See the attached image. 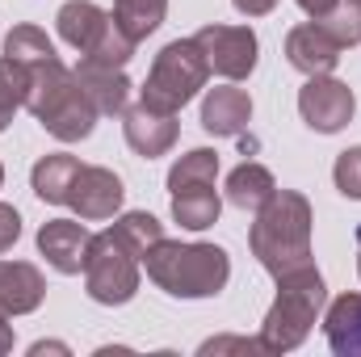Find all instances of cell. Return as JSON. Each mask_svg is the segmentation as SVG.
Masks as SVG:
<instances>
[{
	"label": "cell",
	"mask_w": 361,
	"mask_h": 357,
	"mask_svg": "<svg viewBox=\"0 0 361 357\" xmlns=\"http://www.w3.org/2000/svg\"><path fill=\"white\" fill-rule=\"evenodd\" d=\"M76 80L80 89L97 105V114H126V101H130V80L122 68H109V63H97V59H80L76 68Z\"/></svg>",
	"instance_id": "obj_17"
},
{
	"label": "cell",
	"mask_w": 361,
	"mask_h": 357,
	"mask_svg": "<svg viewBox=\"0 0 361 357\" xmlns=\"http://www.w3.org/2000/svg\"><path fill=\"white\" fill-rule=\"evenodd\" d=\"M345 4H349V8L357 13V21H361V0H345Z\"/></svg>",
	"instance_id": "obj_28"
},
{
	"label": "cell",
	"mask_w": 361,
	"mask_h": 357,
	"mask_svg": "<svg viewBox=\"0 0 361 357\" xmlns=\"http://www.w3.org/2000/svg\"><path fill=\"white\" fill-rule=\"evenodd\" d=\"M328 290L315 265L290 269L277 277V298H273L269 315L261 324V345L265 353H290L307 341V332L315 328V315L324 307Z\"/></svg>",
	"instance_id": "obj_5"
},
{
	"label": "cell",
	"mask_w": 361,
	"mask_h": 357,
	"mask_svg": "<svg viewBox=\"0 0 361 357\" xmlns=\"http://www.w3.org/2000/svg\"><path fill=\"white\" fill-rule=\"evenodd\" d=\"M353 109H357V97L336 76H307V85L298 89V114L319 135L345 131L353 122Z\"/></svg>",
	"instance_id": "obj_11"
},
{
	"label": "cell",
	"mask_w": 361,
	"mask_h": 357,
	"mask_svg": "<svg viewBox=\"0 0 361 357\" xmlns=\"http://www.w3.org/2000/svg\"><path fill=\"white\" fill-rule=\"evenodd\" d=\"M206 76H210V63H206L202 47L193 38H177L156 55V63L147 72V85H143V105L177 114L180 105H189L197 97Z\"/></svg>",
	"instance_id": "obj_9"
},
{
	"label": "cell",
	"mask_w": 361,
	"mask_h": 357,
	"mask_svg": "<svg viewBox=\"0 0 361 357\" xmlns=\"http://www.w3.org/2000/svg\"><path fill=\"white\" fill-rule=\"evenodd\" d=\"M336 4H341V0H298V8H302L307 17H328Z\"/></svg>",
	"instance_id": "obj_27"
},
{
	"label": "cell",
	"mask_w": 361,
	"mask_h": 357,
	"mask_svg": "<svg viewBox=\"0 0 361 357\" xmlns=\"http://www.w3.org/2000/svg\"><path fill=\"white\" fill-rule=\"evenodd\" d=\"M214 173H219V156L210 147H193L185 152L177 164L169 169V198H173V219L189 231H206L219 223V189H214Z\"/></svg>",
	"instance_id": "obj_8"
},
{
	"label": "cell",
	"mask_w": 361,
	"mask_h": 357,
	"mask_svg": "<svg viewBox=\"0 0 361 357\" xmlns=\"http://www.w3.org/2000/svg\"><path fill=\"white\" fill-rule=\"evenodd\" d=\"M273 189H277V181L265 164H240V169H231V177H227V202L235 206V210H261L265 202L273 198Z\"/></svg>",
	"instance_id": "obj_20"
},
{
	"label": "cell",
	"mask_w": 361,
	"mask_h": 357,
	"mask_svg": "<svg viewBox=\"0 0 361 357\" xmlns=\"http://www.w3.org/2000/svg\"><path fill=\"white\" fill-rule=\"evenodd\" d=\"M210 353H265V345H261V337L257 341H248V337H214V341L202 345V357Z\"/></svg>",
	"instance_id": "obj_24"
},
{
	"label": "cell",
	"mask_w": 361,
	"mask_h": 357,
	"mask_svg": "<svg viewBox=\"0 0 361 357\" xmlns=\"http://www.w3.org/2000/svg\"><path fill=\"white\" fill-rule=\"evenodd\" d=\"M59 38L80 51V59H97L109 68H126L135 55V38L118 25L114 13H105L92 0H68L59 8Z\"/></svg>",
	"instance_id": "obj_7"
},
{
	"label": "cell",
	"mask_w": 361,
	"mask_h": 357,
	"mask_svg": "<svg viewBox=\"0 0 361 357\" xmlns=\"http://www.w3.org/2000/svg\"><path fill=\"white\" fill-rule=\"evenodd\" d=\"M21 105H25V80L8 59H0V131L13 122V114Z\"/></svg>",
	"instance_id": "obj_22"
},
{
	"label": "cell",
	"mask_w": 361,
	"mask_h": 357,
	"mask_svg": "<svg viewBox=\"0 0 361 357\" xmlns=\"http://www.w3.org/2000/svg\"><path fill=\"white\" fill-rule=\"evenodd\" d=\"M248 244L273 277L311 265V202L298 189H273V198L257 210Z\"/></svg>",
	"instance_id": "obj_3"
},
{
	"label": "cell",
	"mask_w": 361,
	"mask_h": 357,
	"mask_svg": "<svg viewBox=\"0 0 361 357\" xmlns=\"http://www.w3.org/2000/svg\"><path fill=\"white\" fill-rule=\"evenodd\" d=\"M143 269L173 298H214L231 277V257L219 244L156 240L143 253Z\"/></svg>",
	"instance_id": "obj_4"
},
{
	"label": "cell",
	"mask_w": 361,
	"mask_h": 357,
	"mask_svg": "<svg viewBox=\"0 0 361 357\" xmlns=\"http://www.w3.org/2000/svg\"><path fill=\"white\" fill-rule=\"evenodd\" d=\"M89 244H92V231L80 219H51L38 231V253L47 257V265L55 269V273H63V277L85 273Z\"/></svg>",
	"instance_id": "obj_13"
},
{
	"label": "cell",
	"mask_w": 361,
	"mask_h": 357,
	"mask_svg": "<svg viewBox=\"0 0 361 357\" xmlns=\"http://www.w3.org/2000/svg\"><path fill=\"white\" fill-rule=\"evenodd\" d=\"M332 181H336V189H341L349 202H361V147H349V152L336 156Z\"/></svg>",
	"instance_id": "obj_23"
},
{
	"label": "cell",
	"mask_w": 361,
	"mask_h": 357,
	"mask_svg": "<svg viewBox=\"0 0 361 357\" xmlns=\"http://www.w3.org/2000/svg\"><path fill=\"white\" fill-rule=\"evenodd\" d=\"M0 185H4V169H0Z\"/></svg>",
	"instance_id": "obj_30"
},
{
	"label": "cell",
	"mask_w": 361,
	"mask_h": 357,
	"mask_svg": "<svg viewBox=\"0 0 361 357\" xmlns=\"http://www.w3.org/2000/svg\"><path fill=\"white\" fill-rule=\"evenodd\" d=\"M17 236H21V214H17L13 206H4V202H0V253H4V248H13V244H17Z\"/></svg>",
	"instance_id": "obj_25"
},
{
	"label": "cell",
	"mask_w": 361,
	"mask_h": 357,
	"mask_svg": "<svg viewBox=\"0 0 361 357\" xmlns=\"http://www.w3.org/2000/svg\"><path fill=\"white\" fill-rule=\"evenodd\" d=\"M47 298V282L30 261H0V320L30 315Z\"/></svg>",
	"instance_id": "obj_15"
},
{
	"label": "cell",
	"mask_w": 361,
	"mask_h": 357,
	"mask_svg": "<svg viewBox=\"0 0 361 357\" xmlns=\"http://www.w3.org/2000/svg\"><path fill=\"white\" fill-rule=\"evenodd\" d=\"M76 173H80V160L55 152V156H42V160L34 164L30 185H34V193H38L42 202H51V206H68V193H72Z\"/></svg>",
	"instance_id": "obj_19"
},
{
	"label": "cell",
	"mask_w": 361,
	"mask_h": 357,
	"mask_svg": "<svg viewBox=\"0 0 361 357\" xmlns=\"http://www.w3.org/2000/svg\"><path fill=\"white\" fill-rule=\"evenodd\" d=\"M122 181L114 177L109 169L101 164H80V173L72 181V193H68V206L85 219V223H101V219H114L122 210Z\"/></svg>",
	"instance_id": "obj_12"
},
{
	"label": "cell",
	"mask_w": 361,
	"mask_h": 357,
	"mask_svg": "<svg viewBox=\"0 0 361 357\" xmlns=\"http://www.w3.org/2000/svg\"><path fill=\"white\" fill-rule=\"evenodd\" d=\"M164 240V223L147 210L122 214L109 231L92 236L89 257H85V290L101 307H122L139 290V265L143 253Z\"/></svg>",
	"instance_id": "obj_2"
},
{
	"label": "cell",
	"mask_w": 361,
	"mask_h": 357,
	"mask_svg": "<svg viewBox=\"0 0 361 357\" xmlns=\"http://www.w3.org/2000/svg\"><path fill=\"white\" fill-rule=\"evenodd\" d=\"M328 349L336 357H361V294H341L324 320Z\"/></svg>",
	"instance_id": "obj_18"
},
{
	"label": "cell",
	"mask_w": 361,
	"mask_h": 357,
	"mask_svg": "<svg viewBox=\"0 0 361 357\" xmlns=\"http://www.w3.org/2000/svg\"><path fill=\"white\" fill-rule=\"evenodd\" d=\"M164 13H169V0H114V17L135 42L156 34L164 25Z\"/></svg>",
	"instance_id": "obj_21"
},
{
	"label": "cell",
	"mask_w": 361,
	"mask_h": 357,
	"mask_svg": "<svg viewBox=\"0 0 361 357\" xmlns=\"http://www.w3.org/2000/svg\"><path fill=\"white\" fill-rule=\"evenodd\" d=\"M357 273H361V227H357Z\"/></svg>",
	"instance_id": "obj_29"
},
{
	"label": "cell",
	"mask_w": 361,
	"mask_h": 357,
	"mask_svg": "<svg viewBox=\"0 0 361 357\" xmlns=\"http://www.w3.org/2000/svg\"><path fill=\"white\" fill-rule=\"evenodd\" d=\"M252 118V97L244 89H210L202 101V126L214 139H240Z\"/></svg>",
	"instance_id": "obj_16"
},
{
	"label": "cell",
	"mask_w": 361,
	"mask_h": 357,
	"mask_svg": "<svg viewBox=\"0 0 361 357\" xmlns=\"http://www.w3.org/2000/svg\"><path fill=\"white\" fill-rule=\"evenodd\" d=\"M4 59L21 72V80H25V109L47 126V135H55L59 143L89 139L101 114L85 97L76 72L63 68V59L55 55L51 38L38 25H13L8 38H4Z\"/></svg>",
	"instance_id": "obj_1"
},
{
	"label": "cell",
	"mask_w": 361,
	"mask_h": 357,
	"mask_svg": "<svg viewBox=\"0 0 361 357\" xmlns=\"http://www.w3.org/2000/svg\"><path fill=\"white\" fill-rule=\"evenodd\" d=\"M193 42L202 47L210 72H219L227 80H248L252 68H257L261 42H257V34L248 25H202L193 34Z\"/></svg>",
	"instance_id": "obj_10"
},
{
	"label": "cell",
	"mask_w": 361,
	"mask_h": 357,
	"mask_svg": "<svg viewBox=\"0 0 361 357\" xmlns=\"http://www.w3.org/2000/svg\"><path fill=\"white\" fill-rule=\"evenodd\" d=\"M244 17H265V13H273L277 8V0H231Z\"/></svg>",
	"instance_id": "obj_26"
},
{
	"label": "cell",
	"mask_w": 361,
	"mask_h": 357,
	"mask_svg": "<svg viewBox=\"0 0 361 357\" xmlns=\"http://www.w3.org/2000/svg\"><path fill=\"white\" fill-rule=\"evenodd\" d=\"M126 122H122V131H126V143H130V152H139L143 160H156V156H164L173 143H177V114H164V109H152V105H130L126 114H122Z\"/></svg>",
	"instance_id": "obj_14"
},
{
	"label": "cell",
	"mask_w": 361,
	"mask_h": 357,
	"mask_svg": "<svg viewBox=\"0 0 361 357\" xmlns=\"http://www.w3.org/2000/svg\"><path fill=\"white\" fill-rule=\"evenodd\" d=\"M361 42V21L349 4H336L328 17H311L286 34V59L302 76H332L345 51Z\"/></svg>",
	"instance_id": "obj_6"
}]
</instances>
